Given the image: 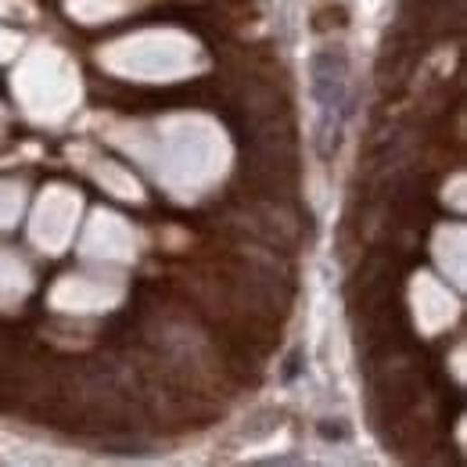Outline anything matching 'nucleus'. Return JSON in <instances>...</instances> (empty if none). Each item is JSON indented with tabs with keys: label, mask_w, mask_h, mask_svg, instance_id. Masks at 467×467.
I'll return each mask as SVG.
<instances>
[{
	"label": "nucleus",
	"mask_w": 467,
	"mask_h": 467,
	"mask_svg": "<svg viewBox=\"0 0 467 467\" xmlns=\"http://www.w3.org/2000/svg\"><path fill=\"white\" fill-rule=\"evenodd\" d=\"M313 97L324 105V108H338L342 97H345V76H349V61L342 50H320L313 58Z\"/></svg>",
	"instance_id": "obj_1"
},
{
	"label": "nucleus",
	"mask_w": 467,
	"mask_h": 467,
	"mask_svg": "<svg viewBox=\"0 0 467 467\" xmlns=\"http://www.w3.org/2000/svg\"><path fill=\"white\" fill-rule=\"evenodd\" d=\"M316 432H320V439H345V425H331V421H324Z\"/></svg>",
	"instance_id": "obj_3"
},
{
	"label": "nucleus",
	"mask_w": 467,
	"mask_h": 467,
	"mask_svg": "<svg viewBox=\"0 0 467 467\" xmlns=\"http://www.w3.org/2000/svg\"><path fill=\"white\" fill-rule=\"evenodd\" d=\"M349 18H345V7H324V11H316V18H313V29L316 32H327L331 25L334 29H342Z\"/></svg>",
	"instance_id": "obj_2"
},
{
	"label": "nucleus",
	"mask_w": 467,
	"mask_h": 467,
	"mask_svg": "<svg viewBox=\"0 0 467 467\" xmlns=\"http://www.w3.org/2000/svg\"><path fill=\"white\" fill-rule=\"evenodd\" d=\"M298 367H302V353H291L288 356V367H284V381H291L298 374Z\"/></svg>",
	"instance_id": "obj_4"
}]
</instances>
